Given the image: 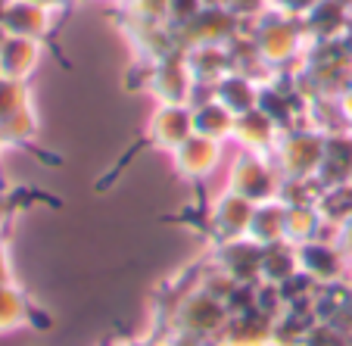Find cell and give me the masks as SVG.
<instances>
[{"instance_id": "1", "label": "cell", "mask_w": 352, "mask_h": 346, "mask_svg": "<svg viewBox=\"0 0 352 346\" xmlns=\"http://www.w3.org/2000/svg\"><path fill=\"white\" fill-rule=\"evenodd\" d=\"M246 32L253 38L256 50L262 54V60H265L274 72H284L287 66H296L299 56L306 54V47H309L302 19L284 16L272 7H268L262 16H256Z\"/></svg>"}, {"instance_id": "2", "label": "cell", "mask_w": 352, "mask_h": 346, "mask_svg": "<svg viewBox=\"0 0 352 346\" xmlns=\"http://www.w3.org/2000/svg\"><path fill=\"white\" fill-rule=\"evenodd\" d=\"M225 321H228V306L203 284H197L190 293H184L172 312L175 334H178V340L184 346H199V343L212 346L215 337L221 334V327H225Z\"/></svg>"}, {"instance_id": "3", "label": "cell", "mask_w": 352, "mask_h": 346, "mask_svg": "<svg viewBox=\"0 0 352 346\" xmlns=\"http://www.w3.org/2000/svg\"><path fill=\"white\" fill-rule=\"evenodd\" d=\"M324 131L299 122V125L280 131V140L274 147L272 160L278 162L284 181H315L324 156Z\"/></svg>"}, {"instance_id": "4", "label": "cell", "mask_w": 352, "mask_h": 346, "mask_svg": "<svg viewBox=\"0 0 352 346\" xmlns=\"http://www.w3.org/2000/svg\"><path fill=\"white\" fill-rule=\"evenodd\" d=\"M280 187H284V175H280L278 162H274L268 153L240 150L237 160L231 162V172H228V191L246 197L250 203L278 200Z\"/></svg>"}, {"instance_id": "5", "label": "cell", "mask_w": 352, "mask_h": 346, "mask_svg": "<svg viewBox=\"0 0 352 346\" xmlns=\"http://www.w3.org/2000/svg\"><path fill=\"white\" fill-rule=\"evenodd\" d=\"M243 25L246 22L240 16H234L225 3H206L193 19H187L184 25L172 28V32L181 50H190V47L203 44H231L243 32Z\"/></svg>"}, {"instance_id": "6", "label": "cell", "mask_w": 352, "mask_h": 346, "mask_svg": "<svg viewBox=\"0 0 352 346\" xmlns=\"http://www.w3.org/2000/svg\"><path fill=\"white\" fill-rule=\"evenodd\" d=\"M144 87L156 97V103H187L190 107L197 97V81L187 69L184 50H175L156 63H144Z\"/></svg>"}, {"instance_id": "7", "label": "cell", "mask_w": 352, "mask_h": 346, "mask_svg": "<svg viewBox=\"0 0 352 346\" xmlns=\"http://www.w3.org/2000/svg\"><path fill=\"white\" fill-rule=\"evenodd\" d=\"M299 272L309 274L315 284H333L349 278V256L337 246V240L315 237L299 244Z\"/></svg>"}, {"instance_id": "8", "label": "cell", "mask_w": 352, "mask_h": 346, "mask_svg": "<svg viewBox=\"0 0 352 346\" xmlns=\"http://www.w3.org/2000/svg\"><path fill=\"white\" fill-rule=\"evenodd\" d=\"M262 259H265V246L250 237L225 240V244L215 246V253H212L215 268L221 274H228L231 281H240V284L262 281Z\"/></svg>"}, {"instance_id": "9", "label": "cell", "mask_w": 352, "mask_h": 346, "mask_svg": "<svg viewBox=\"0 0 352 346\" xmlns=\"http://www.w3.org/2000/svg\"><path fill=\"white\" fill-rule=\"evenodd\" d=\"M190 134H193V109L187 103H160L153 109V116H150V122H146L144 144L175 153Z\"/></svg>"}, {"instance_id": "10", "label": "cell", "mask_w": 352, "mask_h": 346, "mask_svg": "<svg viewBox=\"0 0 352 346\" xmlns=\"http://www.w3.org/2000/svg\"><path fill=\"white\" fill-rule=\"evenodd\" d=\"M253 209H256V203H250L240 193H234V191L221 193L219 200L212 203V209H209V228L219 237V244L246 237L250 234V221H253Z\"/></svg>"}, {"instance_id": "11", "label": "cell", "mask_w": 352, "mask_h": 346, "mask_svg": "<svg viewBox=\"0 0 352 346\" xmlns=\"http://www.w3.org/2000/svg\"><path fill=\"white\" fill-rule=\"evenodd\" d=\"M272 331L274 315L262 312V309H250V312L228 315L225 327L212 346H272Z\"/></svg>"}, {"instance_id": "12", "label": "cell", "mask_w": 352, "mask_h": 346, "mask_svg": "<svg viewBox=\"0 0 352 346\" xmlns=\"http://www.w3.org/2000/svg\"><path fill=\"white\" fill-rule=\"evenodd\" d=\"M315 181L324 187H337V184H349L352 181V128H337L327 131L324 138V156Z\"/></svg>"}, {"instance_id": "13", "label": "cell", "mask_w": 352, "mask_h": 346, "mask_svg": "<svg viewBox=\"0 0 352 346\" xmlns=\"http://www.w3.org/2000/svg\"><path fill=\"white\" fill-rule=\"evenodd\" d=\"M172 162L181 178H187V181L206 178L221 162V144L212 138H203V134H190L172 153Z\"/></svg>"}, {"instance_id": "14", "label": "cell", "mask_w": 352, "mask_h": 346, "mask_svg": "<svg viewBox=\"0 0 352 346\" xmlns=\"http://www.w3.org/2000/svg\"><path fill=\"white\" fill-rule=\"evenodd\" d=\"M352 25L349 0H321L318 7L302 19L309 41H340Z\"/></svg>"}, {"instance_id": "15", "label": "cell", "mask_w": 352, "mask_h": 346, "mask_svg": "<svg viewBox=\"0 0 352 346\" xmlns=\"http://www.w3.org/2000/svg\"><path fill=\"white\" fill-rule=\"evenodd\" d=\"M234 140H237L243 150L272 156L278 140H280V128L272 116L262 113V109L256 107V109H250V113L237 116V122H234Z\"/></svg>"}, {"instance_id": "16", "label": "cell", "mask_w": 352, "mask_h": 346, "mask_svg": "<svg viewBox=\"0 0 352 346\" xmlns=\"http://www.w3.org/2000/svg\"><path fill=\"white\" fill-rule=\"evenodd\" d=\"M259 97H262V85L256 78H250V75L237 72V69H231L225 78H219L212 85V100L228 107L234 116H243L250 109H256Z\"/></svg>"}, {"instance_id": "17", "label": "cell", "mask_w": 352, "mask_h": 346, "mask_svg": "<svg viewBox=\"0 0 352 346\" xmlns=\"http://www.w3.org/2000/svg\"><path fill=\"white\" fill-rule=\"evenodd\" d=\"M312 306H315V318L318 321L352 334V287L346 281L321 284Z\"/></svg>"}, {"instance_id": "18", "label": "cell", "mask_w": 352, "mask_h": 346, "mask_svg": "<svg viewBox=\"0 0 352 346\" xmlns=\"http://www.w3.org/2000/svg\"><path fill=\"white\" fill-rule=\"evenodd\" d=\"M41 56H44V41L34 38H19V34H10L0 47V69L7 78H19L28 81L38 69Z\"/></svg>"}, {"instance_id": "19", "label": "cell", "mask_w": 352, "mask_h": 346, "mask_svg": "<svg viewBox=\"0 0 352 346\" xmlns=\"http://www.w3.org/2000/svg\"><path fill=\"white\" fill-rule=\"evenodd\" d=\"M3 28L10 34H19V38H34V41H47L54 34V13L32 0H13L7 10V19Z\"/></svg>"}, {"instance_id": "20", "label": "cell", "mask_w": 352, "mask_h": 346, "mask_svg": "<svg viewBox=\"0 0 352 346\" xmlns=\"http://www.w3.org/2000/svg\"><path fill=\"white\" fill-rule=\"evenodd\" d=\"M187 56V69H190L193 81L199 87H212L219 78H225L231 72V50L228 44H203V47H190L184 50Z\"/></svg>"}, {"instance_id": "21", "label": "cell", "mask_w": 352, "mask_h": 346, "mask_svg": "<svg viewBox=\"0 0 352 346\" xmlns=\"http://www.w3.org/2000/svg\"><path fill=\"white\" fill-rule=\"evenodd\" d=\"M190 109H193V134L212 138V140H219V144L234 138V122H237V116L228 107H221L219 100H212V97H209V100H197V103H190Z\"/></svg>"}, {"instance_id": "22", "label": "cell", "mask_w": 352, "mask_h": 346, "mask_svg": "<svg viewBox=\"0 0 352 346\" xmlns=\"http://www.w3.org/2000/svg\"><path fill=\"white\" fill-rule=\"evenodd\" d=\"M246 237L262 244V246L287 240V203L280 200V197L278 200L256 203L253 221H250V234H246Z\"/></svg>"}, {"instance_id": "23", "label": "cell", "mask_w": 352, "mask_h": 346, "mask_svg": "<svg viewBox=\"0 0 352 346\" xmlns=\"http://www.w3.org/2000/svg\"><path fill=\"white\" fill-rule=\"evenodd\" d=\"M293 274H299V250L290 240H278V244L265 246V259H262V281L272 284H284Z\"/></svg>"}, {"instance_id": "24", "label": "cell", "mask_w": 352, "mask_h": 346, "mask_svg": "<svg viewBox=\"0 0 352 346\" xmlns=\"http://www.w3.org/2000/svg\"><path fill=\"white\" fill-rule=\"evenodd\" d=\"M324 219H321L315 203H299V206H287V240L290 244H306V240L324 237Z\"/></svg>"}, {"instance_id": "25", "label": "cell", "mask_w": 352, "mask_h": 346, "mask_svg": "<svg viewBox=\"0 0 352 346\" xmlns=\"http://www.w3.org/2000/svg\"><path fill=\"white\" fill-rule=\"evenodd\" d=\"M315 206H318V213H321V219H324V225L333 228V234H337V228L352 215V181H349V184L324 187Z\"/></svg>"}, {"instance_id": "26", "label": "cell", "mask_w": 352, "mask_h": 346, "mask_svg": "<svg viewBox=\"0 0 352 346\" xmlns=\"http://www.w3.org/2000/svg\"><path fill=\"white\" fill-rule=\"evenodd\" d=\"M32 303L25 300V293H19L10 281L0 284V331H13V327L32 321Z\"/></svg>"}, {"instance_id": "27", "label": "cell", "mask_w": 352, "mask_h": 346, "mask_svg": "<svg viewBox=\"0 0 352 346\" xmlns=\"http://www.w3.org/2000/svg\"><path fill=\"white\" fill-rule=\"evenodd\" d=\"M38 138V109L25 107L22 113H16L13 119L0 122V144H32V140Z\"/></svg>"}, {"instance_id": "28", "label": "cell", "mask_w": 352, "mask_h": 346, "mask_svg": "<svg viewBox=\"0 0 352 346\" xmlns=\"http://www.w3.org/2000/svg\"><path fill=\"white\" fill-rule=\"evenodd\" d=\"M25 107H32V91H28V81L19 78H0V122L13 119L16 113H22Z\"/></svg>"}, {"instance_id": "29", "label": "cell", "mask_w": 352, "mask_h": 346, "mask_svg": "<svg viewBox=\"0 0 352 346\" xmlns=\"http://www.w3.org/2000/svg\"><path fill=\"white\" fill-rule=\"evenodd\" d=\"M168 3H172V0H122V7H125L128 16L146 19V22H166Z\"/></svg>"}, {"instance_id": "30", "label": "cell", "mask_w": 352, "mask_h": 346, "mask_svg": "<svg viewBox=\"0 0 352 346\" xmlns=\"http://www.w3.org/2000/svg\"><path fill=\"white\" fill-rule=\"evenodd\" d=\"M302 346H352V334L324 325V321H315L312 331L302 340Z\"/></svg>"}, {"instance_id": "31", "label": "cell", "mask_w": 352, "mask_h": 346, "mask_svg": "<svg viewBox=\"0 0 352 346\" xmlns=\"http://www.w3.org/2000/svg\"><path fill=\"white\" fill-rule=\"evenodd\" d=\"M203 7H206V0H172V3H168V19L166 22L172 28H178V25H184L187 19H193Z\"/></svg>"}, {"instance_id": "32", "label": "cell", "mask_w": 352, "mask_h": 346, "mask_svg": "<svg viewBox=\"0 0 352 346\" xmlns=\"http://www.w3.org/2000/svg\"><path fill=\"white\" fill-rule=\"evenodd\" d=\"M234 16H240L243 22H253L256 16H262L268 7H272V0H221Z\"/></svg>"}, {"instance_id": "33", "label": "cell", "mask_w": 352, "mask_h": 346, "mask_svg": "<svg viewBox=\"0 0 352 346\" xmlns=\"http://www.w3.org/2000/svg\"><path fill=\"white\" fill-rule=\"evenodd\" d=\"M321 0H272V10L284 16H293V19H306L315 7H318Z\"/></svg>"}, {"instance_id": "34", "label": "cell", "mask_w": 352, "mask_h": 346, "mask_svg": "<svg viewBox=\"0 0 352 346\" xmlns=\"http://www.w3.org/2000/svg\"><path fill=\"white\" fill-rule=\"evenodd\" d=\"M333 240H337V246H340V250H343V253L352 259V215L343 221V225L337 228V234H333Z\"/></svg>"}, {"instance_id": "35", "label": "cell", "mask_w": 352, "mask_h": 346, "mask_svg": "<svg viewBox=\"0 0 352 346\" xmlns=\"http://www.w3.org/2000/svg\"><path fill=\"white\" fill-rule=\"evenodd\" d=\"M337 107H340V116H343L346 128H352V81L337 94Z\"/></svg>"}, {"instance_id": "36", "label": "cell", "mask_w": 352, "mask_h": 346, "mask_svg": "<svg viewBox=\"0 0 352 346\" xmlns=\"http://www.w3.org/2000/svg\"><path fill=\"white\" fill-rule=\"evenodd\" d=\"M32 3H38V7L50 10V13H63V10H72L78 0H32Z\"/></svg>"}, {"instance_id": "37", "label": "cell", "mask_w": 352, "mask_h": 346, "mask_svg": "<svg viewBox=\"0 0 352 346\" xmlns=\"http://www.w3.org/2000/svg\"><path fill=\"white\" fill-rule=\"evenodd\" d=\"M3 281H10V256H7L3 240H0V284H3Z\"/></svg>"}, {"instance_id": "38", "label": "cell", "mask_w": 352, "mask_h": 346, "mask_svg": "<svg viewBox=\"0 0 352 346\" xmlns=\"http://www.w3.org/2000/svg\"><path fill=\"white\" fill-rule=\"evenodd\" d=\"M10 3H13V0H0V25H3V19H7V10H10Z\"/></svg>"}, {"instance_id": "39", "label": "cell", "mask_w": 352, "mask_h": 346, "mask_svg": "<svg viewBox=\"0 0 352 346\" xmlns=\"http://www.w3.org/2000/svg\"><path fill=\"white\" fill-rule=\"evenodd\" d=\"M125 346H156V343H150V340H131V343H125Z\"/></svg>"}, {"instance_id": "40", "label": "cell", "mask_w": 352, "mask_h": 346, "mask_svg": "<svg viewBox=\"0 0 352 346\" xmlns=\"http://www.w3.org/2000/svg\"><path fill=\"white\" fill-rule=\"evenodd\" d=\"M7 38H10V32H7L3 25H0V47H3V41H7Z\"/></svg>"}, {"instance_id": "41", "label": "cell", "mask_w": 352, "mask_h": 346, "mask_svg": "<svg viewBox=\"0 0 352 346\" xmlns=\"http://www.w3.org/2000/svg\"><path fill=\"white\" fill-rule=\"evenodd\" d=\"M109 3H122V0H109Z\"/></svg>"}, {"instance_id": "42", "label": "cell", "mask_w": 352, "mask_h": 346, "mask_svg": "<svg viewBox=\"0 0 352 346\" xmlns=\"http://www.w3.org/2000/svg\"><path fill=\"white\" fill-rule=\"evenodd\" d=\"M349 274H352V259H349Z\"/></svg>"}, {"instance_id": "43", "label": "cell", "mask_w": 352, "mask_h": 346, "mask_svg": "<svg viewBox=\"0 0 352 346\" xmlns=\"http://www.w3.org/2000/svg\"><path fill=\"white\" fill-rule=\"evenodd\" d=\"M0 78H3V69H0Z\"/></svg>"}, {"instance_id": "44", "label": "cell", "mask_w": 352, "mask_h": 346, "mask_svg": "<svg viewBox=\"0 0 352 346\" xmlns=\"http://www.w3.org/2000/svg\"><path fill=\"white\" fill-rule=\"evenodd\" d=\"M0 147H3V144H0Z\"/></svg>"}]
</instances>
